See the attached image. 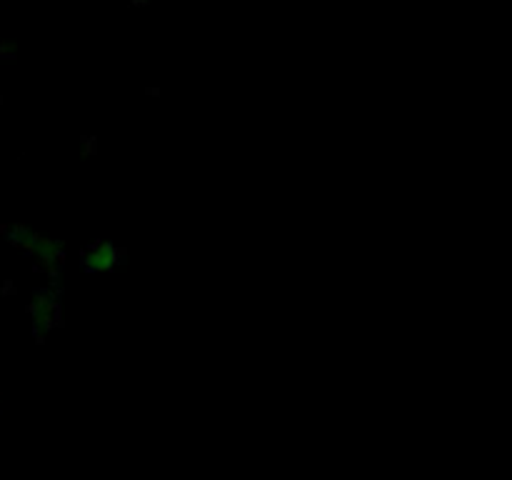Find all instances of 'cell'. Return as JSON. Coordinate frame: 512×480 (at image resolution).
<instances>
[{
  "instance_id": "cell-1",
  "label": "cell",
  "mask_w": 512,
  "mask_h": 480,
  "mask_svg": "<svg viewBox=\"0 0 512 480\" xmlns=\"http://www.w3.org/2000/svg\"><path fill=\"white\" fill-rule=\"evenodd\" d=\"M115 263H118V250L110 243H98L90 245L83 253V268L90 270V273H105V270H113Z\"/></svg>"
}]
</instances>
